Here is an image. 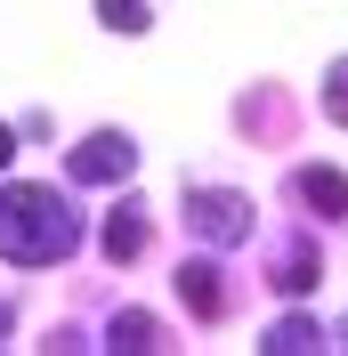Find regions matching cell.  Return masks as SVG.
<instances>
[{
	"mask_svg": "<svg viewBox=\"0 0 348 356\" xmlns=\"http://www.w3.org/2000/svg\"><path fill=\"white\" fill-rule=\"evenodd\" d=\"M8 162H17V130H8V122H0V170H8Z\"/></svg>",
	"mask_w": 348,
	"mask_h": 356,
	"instance_id": "cell-12",
	"label": "cell"
},
{
	"mask_svg": "<svg viewBox=\"0 0 348 356\" xmlns=\"http://www.w3.org/2000/svg\"><path fill=\"white\" fill-rule=\"evenodd\" d=\"M316 275H324V267H316V251H308V243H292V251L276 259V291H283V300H300V291H316Z\"/></svg>",
	"mask_w": 348,
	"mask_h": 356,
	"instance_id": "cell-8",
	"label": "cell"
},
{
	"mask_svg": "<svg viewBox=\"0 0 348 356\" xmlns=\"http://www.w3.org/2000/svg\"><path fill=\"white\" fill-rule=\"evenodd\" d=\"M97 24H106V33H146V0H97Z\"/></svg>",
	"mask_w": 348,
	"mask_h": 356,
	"instance_id": "cell-10",
	"label": "cell"
},
{
	"mask_svg": "<svg viewBox=\"0 0 348 356\" xmlns=\"http://www.w3.org/2000/svg\"><path fill=\"white\" fill-rule=\"evenodd\" d=\"M97 243H106V259H113V267H122V259H138V251H146V211H138V202L106 211V235H97Z\"/></svg>",
	"mask_w": 348,
	"mask_h": 356,
	"instance_id": "cell-7",
	"label": "cell"
},
{
	"mask_svg": "<svg viewBox=\"0 0 348 356\" xmlns=\"http://www.w3.org/2000/svg\"><path fill=\"white\" fill-rule=\"evenodd\" d=\"M65 170H73V186H122V178L138 170V146L122 130H97V138H81L65 154Z\"/></svg>",
	"mask_w": 348,
	"mask_h": 356,
	"instance_id": "cell-3",
	"label": "cell"
},
{
	"mask_svg": "<svg viewBox=\"0 0 348 356\" xmlns=\"http://www.w3.org/2000/svg\"><path fill=\"white\" fill-rule=\"evenodd\" d=\"M260 348H267V356H308V348H324V332H316L308 316H283V324L260 340Z\"/></svg>",
	"mask_w": 348,
	"mask_h": 356,
	"instance_id": "cell-9",
	"label": "cell"
},
{
	"mask_svg": "<svg viewBox=\"0 0 348 356\" xmlns=\"http://www.w3.org/2000/svg\"><path fill=\"white\" fill-rule=\"evenodd\" d=\"M0 332H8V308H0Z\"/></svg>",
	"mask_w": 348,
	"mask_h": 356,
	"instance_id": "cell-13",
	"label": "cell"
},
{
	"mask_svg": "<svg viewBox=\"0 0 348 356\" xmlns=\"http://www.w3.org/2000/svg\"><path fill=\"white\" fill-rule=\"evenodd\" d=\"M324 113L348 130V57H332V73H324Z\"/></svg>",
	"mask_w": 348,
	"mask_h": 356,
	"instance_id": "cell-11",
	"label": "cell"
},
{
	"mask_svg": "<svg viewBox=\"0 0 348 356\" xmlns=\"http://www.w3.org/2000/svg\"><path fill=\"white\" fill-rule=\"evenodd\" d=\"M106 348H113V356H154V348H162V324H154L146 308H122V316L106 324Z\"/></svg>",
	"mask_w": 348,
	"mask_h": 356,
	"instance_id": "cell-6",
	"label": "cell"
},
{
	"mask_svg": "<svg viewBox=\"0 0 348 356\" xmlns=\"http://www.w3.org/2000/svg\"><path fill=\"white\" fill-rule=\"evenodd\" d=\"M292 195H300L316 219H348V178L332 170V162H308V170H292Z\"/></svg>",
	"mask_w": 348,
	"mask_h": 356,
	"instance_id": "cell-5",
	"label": "cell"
},
{
	"mask_svg": "<svg viewBox=\"0 0 348 356\" xmlns=\"http://www.w3.org/2000/svg\"><path fill=\"white\" fill-rule=\"evenodd\" d=\"M187 227L211 251L251 243V195H235V186H187Z\"/></svg>",
	"mask_w": 348,
	"mask_h": 356,
	"instance_id": "cell-2",
	"label": "cell"
},
{
	"mask_svg": "<svg viewBox=\"0 0 348 356\" xmlns=\"http://www.w3.org/2000/svg\"><path fill=\"white\" fill-rule=\"evenodd\" d=\"M178 300H187L203 324H219V316H227V267L219 259H187L178 267Z\"/></svg>",
	"mask_w": 348,
	"mask_h": 356,
	"instance_id": "cell-4",
	"label": "cell"
},
{
	"mask_svg": "<svg viewBox=\"0 0 348 356\" xmlns=\"http://www.w3.org/2000/svg\"><path fill=\"white\" fill-rule=\"evenodd\" d=\"M81 251V211L57 186H0V259L57 267Z\"/></svg>",
	"mask_w": 348,
	"mask_h": 356,
	"instance_id": "cell-1",
	"label": "cell"
}]
</instances>
